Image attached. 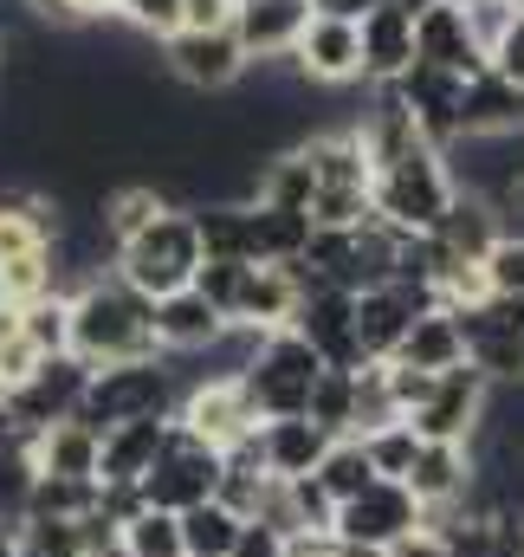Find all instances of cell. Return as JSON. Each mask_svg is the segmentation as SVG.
Instances as JSON below:
<instances>
[{"mask_svg": "<svg viewBox=\"0 0 524 557\" xmlns=\"http://www.w3.org/2000/svg\"><path fill=\"white\" fill-rule=\"evenodd\" d=\"M72 357L85 370H117V363H155V305L130 292L117 273H98L72 285Z\"/></svg>", "mask_w": 524, "mask_h": 557, "instance_id": "obj_1", "label": "cell"}, {"mask_svg": "<svg viewBox=\"0 0 524 557\" xmlns=\"http://www.w3.org/2000/svg\"><path fill=\"white\" fill-rule=\"evenodd\" d=\"M453 169L434 143H414L408 156H395L389 169L370 175V208L376 221H389L395 234H434L453 208Z\"/></svg>", "mask_w": 524, "mask_h": 557, "instance_id": "obj_2", "label": "cell"}, {"mask_svg": "<svg viewBox=\"0 0 524 557\" xmlns=\"http://www.w3.org/2000/svg\"><path fill=\"white\" fill-rule=\"evenodd\" d=\"M117 278L142 292L149 305L155 298H169V292H188L195 273H201V234H195V214L188 208H169V214H155L136 240L117 247Z\"/></svg>", "mask_w": 524, "mask_h": 557, "instance_id": "obj_3", "label": "cell"}, {"mask_svg": "<svg viewBox=\"0 0 524 557\" xmlns=\"http://www.w3.org/2000/svg\"><path fill=\"white\" fill-rule=\"evenodd\" d=\"M317 370H324V357L298 331H265L253 344V357L240 363V389H247L260 421H285V416H304Z\"/></svg>", "mask_w": 524, "mask_h": 557, "instance_id": "obj_4", "label": "cell"}, {"mask_svg": "<svg viewBox=\"0 0 524 557\" xmlns=\"http://www.w3.org/2000/svg\"><path fill=\"white\" fill-rule=\"evenodd\" d=\"M175 376L155 363H117V370H91L85 383V403H78V421L85 428H124V421H162L175 416Z\"/></svg>", "mask_w": 524, "mask_h": 557, "instance_id": "obj_5", "label": "cell"}, {"mask_svg": "<svg viewBox=\"0 0 524 557\" xmlns=\"http://www.w3.org/2000/svg\"><path fill=\"white\" fill-rule=\"evenodd\" d=\"M214 486H221V454H214L208 441H195L182 421L169 416V434H162L155 467L136 480L142 506H155V512H188V506L214 499Z\"/></svg>", "mask_w": 524, "mask_h": 557, "instance_id": "obj_6", "label": "cell"}, {"mask_svg": "<svg viewBox=\"0 0 524 557\" xmlns=\"http://www.w3.org/2000/svg\"><path fill=\"white\" fill-rule=\"evenodd\" d=\"M85 383L91 370L78 357H39V370L13 389H0V416L13 434H39L52 421H78V403H85Z\"/></svg>", "mask_w": 524, "mask_h": 557, "instance_id": "obj_7", "label": "cell"}, {"mask_svg": "<svg viewBox=\"0 0 524 557\" xmlns=\"http://www.w3.org/2000/svg\"><path fill=\"white\" fill-rule=\"evenodd\" d=\"M492 409V383L473 370V363H460V370H440L434 376V396L414 409V434L421 441H453V447H466L473 434H479V421Z\"/></svg>", "mask_w": 524, "mask_h": 557, "instance_id": "obj_8", "label": "cell"}, {"mask_svg": "<svg viewBox=\"0 0 524 557\" xmlns=\"http://www.w3.org/2000/svg\"><path fill=\"white\" fill-rule=\"evenodd\" d=\"M162 65L188 91H234L247 78V52H240L234 26H214V33H188L182 26V33H169L162 39Z\"/></svg>", "mask_w": 524, "mask_h": 557, "instance_id": "obj_9", "label": "cell"}, {"mask_svg": "<svg viewBox=\"0 0 524 557\" xmlns=\"http://www.w3.org/2000/svg\"><path fill=\"white\" fill-rule=\"evenodd\" d=\"M298 273H304V267H298ZM291 331H298L330 370H363V357H357V298H350V292H337V285H324V278L304 273V298H298Z\"/></svg>", "mask_w": 524, "mask_h": 557, "instance_id": "obj_10", "label": "cell"}, {"mask_svg": "<svg viewBox=\"0 0 524 557\" xmlns=\"http://www.w3.org/2000/svg\"><path fill=\"white\" fill-rule=\"evenodd\" d=\"M414 525H427L421 499H414L401 480H376L370 493H357L350 506H337L330 539H337V545H376V552H389L395 539L414 532Z\"/></svg>", "mask_w": 524, "mask_h": 557, "instance_id": "obj_11", "label": "cell"}, {"mask_svg": "<svg viewBox=\"0 0 524 557\" xmlns=\"http://www.w3.org/2000/svg\"><path fill=\"white\" fill-rule=\"evenodd\" d=\"M175 421H182L195 441H208L214 454H227V447H240L247 434H260V416H253L240 376H208V383H195V389L175 403Z\"/></svg>", "mask_w": 524, "mask_h": 557, "instance_id": "obj_12", "label": "cell"}, {"mask_svg": "<svg viewBox=\"0 0 524 557\" xmlns=\"http://www.w3.org/2000/svg\"><path fill=\"white\" fill-rule=\"evenodd\" d=\"M421 311H434V292L401 285V278L376 285V292H357V357L363 363H389Z\"/></svg>", "mask_w": 524, "mask_h": 557, "instance_id": "obj_13", "label": "cell"}, {"mask_svg": "<svg viewBox=\"0 0 524 557\" xmlns=\"http://www.w3.org/2000/svg\"><path fill=\"white\" fill-rule=\"evenodd\" d=\"M291 72L304 85H357L363 78V33L350 20H324L311 13V26L291 46Z\"/></svg>", "mask_w": 524, "mask_h": 557, "instance_id": "obj_14", "label": "cell"}, {"mask_svg": "<svg viewBox=\"0 0 524 557\" xmlns=\"http://www.w3.org/2000/svg\"><path fill=\"white\" fill-rule=\"evenodd\" d=\"M414 65H427V72H447V78H473V72H486V52H479V39H473V26H466V7H421L414 13Z\"/></svg>", "mask_w": 524, "mask_h": 557, "instance_id": "obj_15", "label": "cell"}, {"mask_svg": "<svg viewBox=\"0 0 524 557\" xmlns=\"http://www.w3.org/2000/svg\"><path fill=\"white\" fill-rule=\"evenodd\" d=\"M460 85L466 78H447V72H427V65H408L395 78V98L414 117L421 143H434V149H453L460 143Z\"/></svg>", "mask_w": 524, "mask_h": 557, "instance_id": "obj_16", "label": "cell"}, {"mask_svg": "<svg viewBox=\"0 0 524 557\" xmlns=\"http://www.w3.org/2000/svg\"><path fill=\"white\" fill-rule=\"evenodd\" d=\"M304 26H311V0H234V39H240L247 65L291 59Z\"/></svg>", "mask_w": 524, "mask_h": 557, "instance_id": "obj_17", "label": "cell"}, {"mask_svg": "<svg viewBox=\"0 0 524 557\" xmlns=\"http://www.w3.org/2000/svg\"><path fill=\"white\" fill-rule=\"evenodd\" d=\"M227 331H234V324H227L195 285L155 298V344H162V357H201V350H221Z\"/></svg>", "mask_w": 524, "mask_h": 557, "instance_id": "obj_18", "label": "cell"}, {"mask_svg": "<svg viewBox=\"0 0 524 557\" xmlns=\"http://www.w3.org/2000/svg\"><path fill=\"white\" fill-rule=\"evenodd\" d=\"M473 480H479L473 447H453V441H421V454H414V467H408V480H401V486L421 499V512H440V506H460Z\"/></svg>", "mask_w": 524, "mask_h": 557, "instance_id": "obj_19", "label": "cell"}, {"mask_svg": "<svg viewBox=\"0 0 524 557\" xmlns=\"http://www.w3.org/2000/svg\"><path fill=\"white\" fill-rule=\"evenodd\" d=\"M20 441H26L33 473H46V480H98V447H104L98 428H85V421H52V428L20 434Z\"/></svg>", "mask_w": 524, "mask_h": 557, "instance_id": "obj_20", "label": "cell"}, {"mask_svg": "<svg viewBox=\"0 0 524 557\" xmlns=\"http://www.w3.org/2000/svg\"><path fill=\"white\" fill-rule=\"evenodd\" d=\"M363 33V85H395L408 65H414V13L383 0L376 13L357 20Z\"/></svg>", "mask_w": 524, "mask_h": 557, "instance_id": "obj_21", "label": "cell"}, {"mask_svg": "<svg viewBox=\"0 0 524 557\" xmlns=\"http://www.w3.org/2000/svg\"><path fill=\"white\" fill-rule=\"evenodd\" d=\"M298 298H304L298 267H253V273H247V292H240V311H234V331H253V337L291 331Z\"/></svg>", "mask_w": 524, "mask_h": 557, "instance_id": "obj_22", "label": "cell"}, {"mask_svg": "<svg viewBox=\"0 0 524 557\" xmlns=\"http://www.w3.org/2000/svg\"><path fill=\"white\" fill-rule=\"evenodd\" d=\"M506 131H524V91L486 65L460 85V137H506Z\"/></svg>", "mask_w": 524, "mask_h": 557, "instance_id": "obj_23", "label": "cell"}, {"mask_svg": "<svg viewBox=\"0 0 524 557\" xmlns=\"http://www.w3.org/2000/svg\"><path fill=\"white\" fill-rule=\"evenodd\" d=\"M337 434H324L311 416H285V421H260V460L272 480H304L317 473V460L330 454Z\"/></svg>", "mask_w": 524, "mask_h": 557, "instance_id": "obj_24", "label": "cell"}, {"mask_svg": "<svg viewBox=\"0 0 524 557\" xmlns=\"http://www.w3.org/2000/svg\"><path fill=\"white\" fill-rule=\"evenodd\" d=\"M389 363L401 370H427V376H440V370H460L466 363V331H460V318L453 311H421L414 324H408V337H401V350H395Z\"/></svg>", "mask_w": 524, "mask_h": 557, "instance_id": "obj_25", "label": "cell"}, {"mask_svg": "<svg viewBox=\"0 0 524 557\" xmlns=\"http://www.w3.org/2000/svg\"><path fill=\"white\" fill-rule=\"evenodd\" d=\"M162 434H169V416H162V421H124V428H104V447H98V480H104V486H136V480L155 467Z\"/></svg>", "mask_w": 524, "mask_h": 557, "instance_id": "obj_26", "label": "cell"}, {"mask_svg": "<svg viewBox=\"0 0 524 557\" xmlns=\"http://www.w3.org/2000/svg\"><path fill=\"white\" fill-rule=\"evenodd\" d=\"M499 234H506V227H499V214H492L486 201H473V195H453L447 221L434 227V247H440V260H486Z\"/></svg>", "mask_w": 524, "mask_h": 557, "instance_id": "obj_27", "label": "cell"}, {"mask_svg": "<svg viewBox=\"0 0 524 557\" xmlns=\"http://www.w3.org/2000/svg\"><path fill=\"white\" fill-rule=\"evenodd\" d=\"M304 149V162H311V175H317V188H370V156H363V137L357 131H324V137L298 143Z\"/></svg>", "mask_w": 524, "mask_h": 557, "instance_id": "obj_28", "label": "cell"}, {"mask_svg": "<svg viewBox=\"0 0 524 557\" xmlns=\"http://www.w3.org/2000/svg\"><path fill=\"white\" fill-rule=\"evenodd\" d=\"M260 208H278V214H304L311 221V201H317V175L304 162V149H285L260 169V188H253Z\"/></svg>", "mask_w": 524, "mask_h": 557, "instance_id": "obj_29", "label": "cell"}, {"mask_svg": "<svg viewBox=\"0 0 524 557\" xmlns=\"http://www.w3.org/2000/svg\"><path fill=\"white\" fill-rule=\"evenodd\" d=\"M175 201L155 188V182H124V188H111L104 195V208H98V221H104V234H111V247H124V240H136L155 214H169Z\"/></svg>", "mask_w": 524, "mask_h": 557, "instance_id": "obj_30", "label": "cell"}, {"mask_svg": "<svg viewBox=\"0 0 524 557\" xmlns=\"http://www.w3.org/2000/svg\"><path fill=\"white\" fill-rule=\"evenodd\" d=\"M311 480L330 493V506H350L357 493H370V486H376V467H370V454H363V441H357V434H337Z\"/></svg>", "mask_w": 524, "mask_h": 557, "instance_id": "obj_31", "label": "cell"}, {"mask_svg": "<svg viewBox=\"0 0 524 557\" xmlns=\"http://www.w3.org/2000/svg\"><path fill=\"white\" fill-rule=\"evenodd\" d=\"M247 214H253V267H291L304 253V240H311L304 214H278L260 201H247Z\"/></svg>", "mask_w": 524, "mask_h": 557, "instance_id": "obj_32", "label": "cell"}, {"mask_svg": "<svg viewBox=\"0 0 524 557\" xmlns=\"http://www.w3.org/2000/svg\"><path fill=\"white\" fill-rule=\"evenodd\" d=\"M175 525H182V552H188V557H234L240 512H227L221 499H201V506L175 512Z\"/></svg>", "mask_w": 524, "mask_h": 557, "instance_id": "obj_33", "label": "cell"}, {"mask_svg": "<svg viewBox=\"0 0 524 557\" xmlns=\"http://www.w3.org/2000/svg\"><path fill=\"white\" fill-rule=\"evenodd\" d=\"M304 416L317 421L324 434H357V370H317V383H311V403H304Z\"/></svg>", "mask_w": 524, "mask_h": 557, "instance_id": "obj_34", "label": "cell"}, {"mask_svg": "<svg viewBox=\"0 0 524 557\" xmlns=\"http://www.w3.org/2000/svg\"><path fill=\"white\" fill-rule=\"evenodd\" d=\"M20 337L39 357H72V292H52V298L26 305L20 311Z\"/></svg>", "mask_w": 524, "mask_h": 557, "instance_id": "obj_35", "label": "cell"}, {"mask_svg": "<svg viewBox=\"0 0 524 557\" xmlns=\"http://www.w3.org/2000/svg\"><path fill=\"white\" fill-rule=\"evenodd\" d=\"M98 512V480H46L33 473L26 519H91Z\"/></svg>", "mask_w": 524, "mask_h": 557, "instance_id": "obj_36", "label": "cell"}, {"mask_svg": "<svg viewBox=\"0 0 524 557\" xmlns=\"http://www.w3.org/2000/svg\"><path fill=\"white\" fill-rule=\"evenodd\" d=\"M357 441H363L376 480H408V467H414V454H421L414 421H383V428H370V434H357Z\"/></svg>", "mask_w": 524, "mask_h": 557, "instance_id": "obj_37", "label": "cell"}, {"mask_svg": "<svg viewBox=\"0 0 524 557\" xmlns=\"http://www.w3.org/2000/svg\"><path fill=\"white\" fill-rule=\"evenodd\" d=\"M117 545L130 557H188L182 552V525H175V512H155V506H142L130 525L117 532Z\"/></svg>", "mask_w": 524, "mask_h": 557, "instance_id": "obj_38", "label": "cell"}, {"mask_svg": "<svg viewBox=\"0 0 524 557\" xmlns=\"http://www.w3.org/2000/svg\"><path fill=\"white\" fill-rule=\"evenodd\" d=\"M13 532L39 557H85V519H20Z\"/></svg>", "mask_w": 524, "mask_h": 557, "instance_id": "obj_39", "label": "cell"}, {"mask_svg": "<svg viewBox=\"0 0 524 557\" xmlns=\"http://www.w3.org/2000/svg\"><path fill=\"white\" fill-rule=\"evenodd\" d=\"M247 273L253 267H240V260H201V273H195V292L234 324V311H240V292H247Z\"/></svg>", "mask_w": 524, "mask_h": 557, "instance_id": "obj_40", "label": "cell"}, {"mask_svg": "<svg viewBox=\"0 0 524 557\" xmlns=\"http://www.w3.org/2000/svg\"><path fill=\"white\" fill-rule=\"evenodd\" d=\"M479 267H486V278H492L499 298H524V234H499Z\"/></svg>", "mask_w": 524, "mask_h": 557, "instance_id": "obj_41", "label": "cell"}, {"mask_svg": "<svg viewBox=\"0 0 524 557\" xmlns=\"http://www.w3.org/2000/svg\"><path fill=\"white\" fill-rule=\"evenodd\" d=\"M117 20L136 26L142 39H155V46H162V39L182 26V0H117Z\"/></svg>", "mask_w": 524, "mask_h": 557, "instance_id": "obj_42", "label": "cell"}, {"mask_svg": "<svg viewBox=\"0 0 524 557\" xmlns=\"http://www.w3.org/2000/svg\"><path fill=\"white\" fill-rule=\"evenodd\" d=\"M486 65H492L499 78H512V85L524 91V13L512 20V26H506V33H499V39H492V52H486Z\"/></svg>", "mask_w": 524, "mask_h": 557, "instance_id": "obj_43", "label": "cell"}, {"mask_svg": "<svg viewBox=\"0 0 524 557\" xmlns=\"http://www.w3.org/2000/svg\"><path fill=\"white\" fill-rule=\"evenodd\" d=\"M39 370V350L13 331V337H0V389H13V383H26Z\"/></svg>", "mask_w": 524, "mask_h": 557, "instance_id": "obj_44", "label": "cell"}, {"mask_svg": "<svg viewBox=\"0 0 524 557\" xmlns=\"http://www.w3.org/2000/svg\"><path fill=\"white\" fill-rule=\"evenodd\" d=\"M182 26H188V33L234 26V0H182ZM182 26H175V33H182Z\"/></svg>", "mask_w": 524, "mask_h": 557, "instance_id": "obj_45", "label": "cell"}, {"mask_svg": "<svg viewBox=\"0 0 524 557\" xmlns=\"http://www.w3.org/2000/svg\"><path fill=\"white\" fill-rule=\"evenodd\" d=\"M234 557H285V539L265 525V519H240V539H234Z\"/></svg>", "mask_w": 524, "mask_h": 557, "instance_id": "obj_46", "label": "cell"}, {"mask_svg": "<svg viewBox=\"0 0 524 557\" xmlns=\"http://www.w3.org/2000/svg\"><path fill=\"white\" fill-rule=\"evenodd\" d=\"M389 557H447V532L440 525H414L389 545Z\"/></svg>", "mask_w": 524, "mask_h": 557, "instance_id": "obj_47", "label": "cell"}, {"mask_svg": "<svg viewBox=\"0 0 524 557\" xmlns=\"http://www.w3.org/2000/svg\"><path fill=\"white\" fill-rule=\"evenodd\" d=\"M376 7H383V0H311V13H324V20H350V26H357L363 13H376Z\"/></svg>", "mask_w": 524, "mask_h": 557, "instance_id": "obj_48", "label": "cell"}, {"mask_svg": "<svg viewBox=\"0 0 524 557\" xmlns=\"http://www.w3.org/2000/svg\"><path fill=\"white\" fill-rule=\"evenodd\" d=\"M72 7V20H111L117 13V0H65Z\"/></svg>", "mask_w": 524, "mask_h": 557, "instance_id": "obj_49", "label": "cell"}, {"mask_svg": "<svg viewBox=\"0 0 524 557\" xmlns=\"http://www.w3.org/2000/svg\"><path fill=\"white\" fill-rule=\"evenodd\" d=\"M0 557H20V532L13 525H0Z\"/></svg>", "mask_w": 524, "mask_h": 557, "instance_id": "obj_50", "label": "cell"}, {"mask_svg": "<svg viewBox=\"0 0 524 557\" xmlns=\"http://www.w3.org/2000/svg\"><path fill=\"white\" fill-rule=\"evenodd\" d=\"M85 557H130V552H124V545L111 539V545H91V552H85Z\"/></svg>", "mask_w": 524, "mask_h": 557, "instance_id": "obj_51", "label": "cell"}, {"mask_svg": "<svg viewBox=\"0 0 524 557\" xmlns=\"http://www.w3.org/2000/svg\"><path fill=\"white\" fill-rule=\"evenodd\" d=\"M344 557H389V552H376V545H344Z\"/></svg>", "mask_w": 524, "mask_h": 557, "instance_id": "obj_52", "label": "cell"}, {"mask_svg": "<svg viewBox=\"0 0 524 557\" xmlns=\"http://www.w3.org/2000/svg\"><path fill=\"white\" fill-rule=\"evenodd\" d=\"M0 65H7V39H0Z\"/></svg>", "mask_w": 524, "mask_h": 557, "instance_id": "obj_53", "label": "cell"}, {"mask_svg": "<svg viewBox=\"0 0 524 557\" xmlns=\"http://www.w3.org/2000/svg\"><path fill=\"white\" fill-rule=\"evenodd\" d=\"M20 557H39V552H26V545H20Z\"/></svg>", "mask_w": 524, "mask_h": 557, "instance_id": "obj_54", "label": "cell"}, {"mask_svg": "<svg viewBox=\"0 0 524 557\" xmlns=\"http://www.w3.org/2000/svg\"><path fill=\"white\" fill-rule=\"evenodd\" d=\"M512 7H524V0H512Z\"/></svg>", "mask_w": 524, "mask_h": 557, "instance_id": "obj_55", "label": "cell"}]
</instances>
